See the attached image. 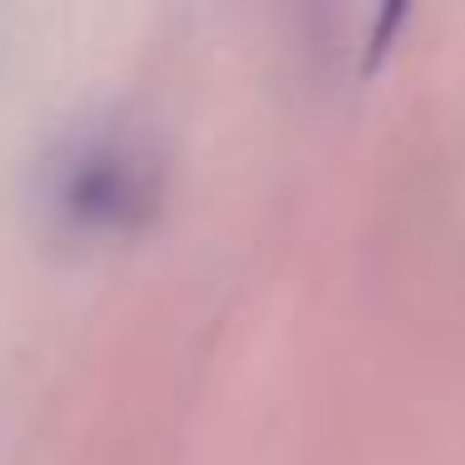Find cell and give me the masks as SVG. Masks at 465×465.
<instances>
[{
	"mask_svg": "<svg viewBox=\"0 0 465 465\" xmlns=\"http://www.w3.org/2000/svg\"><path fill=\"white\" fill-rule=\"evenodd\" d=\"M411 15H415V0H375L371 25H365V41H361V81H375V75L391 65V55H395V45H401Z\"/></svg>",
	"mask_w": 465,
	"mask_h": 465,
	"instance_id": "7a4b0ae2",
	"label": "cell"
},
{
	"mask_svg": "<svg viewBox=\"0 0 465 465\" xmlns=\"http://www.w3.org/2000/svg\"><path fill=\"white\" fill-rule=\"evenodd\" d=\"M41 211L65 241H135L165 211V155L125 125L75 131L41 171Z\"/></svg>",
	"mask_w": 465,
	"mask_h": 465,
	"instance_id": "6da1fadb",
	"label": "cell"
}]
</instances>
